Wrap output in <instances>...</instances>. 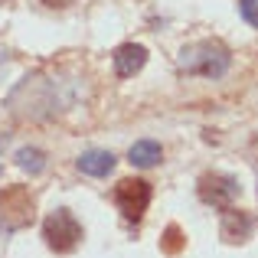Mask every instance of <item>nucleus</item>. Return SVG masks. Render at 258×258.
I'll return each instance as SVG.
<instances>
[{
    "label": "nucleus",
    "mask_w": 258,
    "mask_h": 258,
    "mask_svg": "<svg viewBox=\"0 0 258 258\" xmlns=\"http://www.w3.org/2000/svg\"><path fill=\"white\" fill-rule=\"evenodd\" d=\"M43 4H46V7H69L72 0H43Z\"/></svg>",
    "instance_id": "ddd939ff"
},
{
    "label": "nucleus",
    "mask_w": 258,
    "mask_h": 258,
    "mask_svg": "<svg viewBox=\"0 0 258 258\" xmlns=\"http://www.w3.org/2000/svg\"><path fill=\"white\" fill-rule=\"evenodd\" d=\"M0 222L7 229H20L33 222V196L23 186H10L0 193Z\"/></svg>",
    "instance_id": "20e7f679"
},
{
    "label": "nucleus",
    "mask_w": 258,
    "mask_h": 258,
    "mask_svg": "<svg viewBox=\"0 0 258 258\" xmlns=\"http://www.w3.org/2000/svg\"><path fill=\"white\" fill-rule=\"evenodd\" d=\"M17 164L23 167L30 176H36V173L46 170V154L39 151V147H20L17 151Z\"/></svg>",
    "instance_id": "9d476101"
},
{
    "label": "nucleus",
    "mask_w": 258,
    "mask_h": 258,
    "mask_svg": "<svg viewBox=\"0 0 258 258\" xmlns=\"http://www.w3.org/2000/svg\"><path fill=\"white\" fill-rule=\"evenodd\" d=\"M127 157H131V164L134 167H154V164H160V157H164V151H160V144L157 141H138V144L131 147V151H127Z\"/></svg>",
    "instance_id": "1a4fd4ad"
},
{
    "label": "nucleus",
    "mask_w": 258,
    "mask_h": 258,
    "mask_svg": "<svg viewBox=\"0 0 258 258\" xmlns=\"http://www.w3.org/2000/svg\"><path fill=\"white\" fill-rule=\"evenodd\" d=\"M4 4H10V0H0V7H4Z\"/></svg>",
    "instance_id": "4468645a"
},
{
    "label": "nucleus",
    "mask_w": 258,
    "mask_h": 258,
    "mask_svg": "<svg viewBox=\"0 0 258 258\" xmlns=\"http://www.w3.org/2000/svg\"><path fill=\"white\" fill-rule=\"evenodd\" d=\"M43 239L52 252L69 255V252H76V245L82 242V226H79V219L69 209H56V213H49L46 222H43Z\"/></svg>",
    "instance_id": "f03ea898"
},
{
    "label": "nucleus",
    "mask_w": 258,
    "mask_h": 258,
    "mask_svg": "<svg viewBox=\"0 0 258 258\" xmlns=\"http://www.w3.org/2000/svg\"><path fill=\"white\" fill-rule=\"evenodd\" d=\"M229 49L222 43H213V39H203V43H193L180 52V69L189 72V76H206V79H222L229 72Z\"/></svg>",
    "instance_id": "f257e3e1"
},
{
    "label": "nucleus",
    "mask_w": 258,
    "mask_h": 258,
    "mask_svg": "<svg viewBox=\"0 0 258 258\" xmlns=\"http://www.w3.org/2000/svg\"><path fill=\"white\" fill-rule=\"evenodd\" d=\"M239 10H242V17L258 30V0H239Z\"/></svg>",
    "instance_id": "9b49d317"
},
{
    "label": "nucleus",
    "mask_w": 258,
    "mask_h": 258,
    "mask_svg": "<svg viewBox=\"0 0 258 258\" xmlns=\"http://www.w3.org/2000/svg\"><path fill=\"white\" fill-rule=\"evenodd\" d=\"M79 170L88 176H108L114 170V154L111 151H85L79 157Z\"/></svg>",
    "instance_id": "6e6552de"
},
{
    "label": "nucleus",
    "mask_w": 258,
    "mask_h": 258,
    "mask_svg": "<svg viewBox=\"0 0 258 258\" xmlns=\"http://www.w3.org/2000/svg\"><path fill=\"white\" fill-rule=\"evenodd\" d=\"M219 232H222V239H226V242H245V239H252V232H255V216L229 206L226 213H222Z\"/></svg>",
    "instance_id": "423d86ee"
},
{
    "label": "nucleus",
    "mask_w": 258,
    "mask_h": 258,
    "mask_svg": "<svg viewBox=\"0 0 258 258\" xmlns=\"http://www.w3.org/2000/svg\"><path fill=\"white\" fill-rule=\"evenodd\" d=\"M147 62V49L138 43H124L121 49H114V72L121 79H131L134 72H141Z\"/></svg>",
    "instance_id": "0eeeda50"
},
{
    "label": "nucleus",
    "mask_w": 258,
    "mask_h": 258,
    "mask_svg": "<svg viewBox=\"0 0 258 258\" xmlns=\"http://www.w3.org/2000/svg\"><path fill=\"white\" fill-rule=\"evenodd\" d=\"M176 239H180V229H176V226H170V229H167V242H164V252H180V242H176Z\"/></svg>",
    "instance_id": "f8f14e48"
},
{
    "label": "nucleus",
    "mask_w": 258,
    "mask_h": 258,
    "mask_svg": "<svg viewBox=\"0 0 258 258\" xmlns=\"http://www.w3.org/2000/svg\"><path fill=\"white\" fill-rule=\"evenodd\" d=\"M239 196V180L229 173H206L200 176V200L216 209H229L232 200Z\"/></svg>",
    "instance_id": "39448f33"
},
{
    "label": "nucleus",
    "mask_w": 258,
    "mask_h": 258,
    "mask_svg": "<svg viewBox=\"0 0 258 258\" xmlns=\"http://www.w3.org/2000/svg\"><path fill=\"white\" fill-rule=\"evenodd\" d=\"M151 183L147 180H121L118 186H114V203H118L121 216H124L127 222H138L141 216L147 213V206H151Z\"/></svg>",
    "instance_id": "7ed1b4c3"
}]
</instances>
